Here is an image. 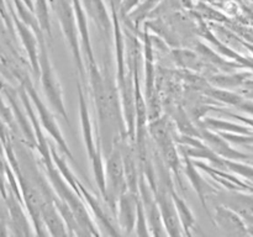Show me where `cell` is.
Listing matches in <instances>:
<instances>
[{
  "label": "cell",
  "mask_w": 253,
  "mask_h": 237,
  "mask_svg": "<svg viewBox=\"0 0 253 237\" xmlns=\"http://www.w3.org/2000/svg\"><path fill=\"white\" fill-rule=\"evenodd\" d=\"M7 64H9L7 59L5 58V56H2V54L0 53V67H1V68H5V67H7Z\"/></svg>",
  "instance_id": "6da1fadb"
}]
</instances>
